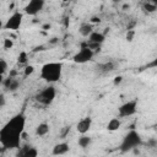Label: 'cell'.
Here are the masks:
<instances>
[{"mask_svg":"<svg viewBox=\"0 0 157 157\" xmlns=\"http://www.w3.org/2000/svg\"><path fill=\"white\" fill-rule=\"evenodd\" d=\"M69 131H70V126H65V129H64V131L61 132V137L64 139V137H65V136L67 135V132H69Z\"/></svg>","mask_w":157,"mask_h":157,"instance_id":"27","label":"cell"},{"mask_svg":"<svg viewBox=\"0 0 157 157\" xmlns=\"http://www.w3.org/2000/svg\"><path fill=\"white\" fill-rule=\"evenodd\" d=\"M1 85H2V87H4L6 91H9V92H15V91H17V90L20 88V81H18L16 77H12V76H10V75H9L7 77L2 78Z\"/></svg>","mask_w":157,"mask_h":157,"instance_id":"9","label":"cell"},{"mask_svg":"<svg viewBox=\"0 0 157 157\" xmlns=\"http://www.w3.org/2000/svg\"><path fill=\"white\" fill-rule=\"evenodd\" d=\"M120 126H121L120 119L119 118H112L107 124V130L108 131H117L120 129Z\"/></svg>","mask_w":157,"mask_h":157,"instance_id":"15","label":"cell"},{"mask_svg":"<svg viewBox=\"0 0 157 157\" xmlns=\"http://www.w3.org/2000/svg\"><path fill=\"white\" fill-rule=\"evenodd\" d=\"M22 20H23V13L20 11H16L6 20L2 28L7 31H17L22 25Z\"/></svg>","mask_w":157,"mask_h":157,"instance_id":"6","label":"cell"},{"mask_svg":"<svg viewBox=\"0 0 157 157\" xmlns=\"http://www.w3.org/2000/svg\"><path fill=\"white\" fill-rule=\"evenodd\" d=\"M86 44H87V47H88V48H91V49H92V50H93L94 53H96V52H99V50H101V44H98V43H92V42H87Z\"/></svg>","mask_w":157,"mask_h":157,"instance_id":"22","label":"cell"},{"mask_svg":"<svg viewBox=\"0 0 157 157\" xmlns=\"http://www.w3.org/2000/svg\"><path fill=\"white\" fill-rule=\"evenodd\" d=\"M26 117L22 113L13 115L0 130V144L6 148H18L21 144V136L25 131Z\"/></svg>","mask_w":157,"mask_h":157,"instance_id":"1","label":"cell"},{"mask_svg":"<svg viewBox=\"0 0 157 157\" xmlns=\"http://www.w3.org/2000/svg\"><path fill=\"white\" fill-rule=\"evenodd\" d=\"M123 9H124V10H126V9L129 10V9H130V5H129V4H125V5H123Z\"/></svg>","mask_w":157,"mask_h":157,"instance_id":"32","label":"cell"},{"mask_svg":"<svg viewBox=\"0 0 157 157\" xmlns=\"http://www.w3.org/2000/svg\"><path fill=\"white\" fill-rule=\"evenodd\" d=\"M93 55H94V52L91 48H88L87 44H82L81 49L72 56V60L76 64H85V63L92 60Z\"/></svg>","mask_w":157,"mask_h":157,"instance_id":"5","label":"cell"},{"mask_svg":"<svg viewBox=\"0 0 157 157\" xmlns=\"http://www.w3.org/2000/svg\"><path fill=\"white\" fill-rule=\"evenodd\" d=\"M91 142H92V139H91L88 135H86V134H81V136L78 137V141H77L78 146L82 147V148L88 147V146L91 145Z\"/></svg>","mask_w":157,"mask_h":157,"instance_id":"17","label":"cell"},{"mask_svg":"<svg viewBox=\"0 0 157 157\" xmlns=\"http://www.w3.org/2000/svg\"><path fill=\"white\" fill-rule=\"evenodd\" d=\"M37 156H38V150L32 145L20 146L16 153V157H37Z\"/></svg>","mask_w":157,"mask_h":157,"instance_id":"10","label":"cell"},{"mask_svg":"<svg viewBox=\"0 0 157 157\" xmlns=\"http://www.w3.org/2000/svg\"><path fill=\"white\" fill-rule=\"evenodd\" d=\"M17 60H18L20 64H26L27 63V53L26 52H21L18 58H17Z\"/></svg>","mask_w":157,"mask_h":157,"instance_id":"23","label":"cell"},{"mask_svg":"<svg viewBox=\"0 0 157 157\" xmlns=\"http://www.w3.org/2000/svg\"><path fill=\"white\" fill-rule=\"evenodd\" d=\"M44 5H45V1L44 0H29L27 2V5L25 6V12L27 15L36 16L37 13H39L43 10Z\"/></svg>","mask_w":157,"mask_h":157,"instance_id":"8","label":"cell"},{"mask_svg":"<svg viewBox=\"0 0 157 157\" xmlns=\"http://www.w3.org/2000/svg\"><path fill=\"white\" fill-rule=\"evenodd\" d=\"M115 69V64L113 61H108V63H104L102 65H99V70L102 72H110Z\"/></svg>","mask_w":157,"mask_h":157,"instance_id":"18","label":"cell"},{"mask_svg":"<svg viewBox=\"0 0 157 157\" xmlns=\"http://www.w3.org/2000/svg\"><path fill=\"white\" fill-rule=\"evenodd\" d=\"M156 130H157V124H156Z\"/></svg>","mask_w":157,"mask_h":157,"instance_id":"35","label":"cell"},{"mask_svg":"<svg viewBox=\"0 0 157 157\" xmlns=\"http://www.w3.org/2000/svg\"><path fill=\"white\" fill-rule=\"evenodd\" d=\"M16 75H17V71H16V70H11V71H10V76L16 77Z\"/></svg>","mask_w":157,"mask_h":157,"instance_id":"30","label":"cell"},{"mask_svg":"<svg viewBox=\"0 0 157 157\" xmlns=\"http://www.w3.org/2000/svg\"><path fill=\"white\" fill-rule=\"evenodd\" d=\"M150 2H152V4H155V5H157V0H148Z\"/></svg>","mask_w":157,"mask_h":157,"instance_id":"34","label":"cell"},{"mask_svg":"<svg viewBox=\"0 0 157 157\" xmlns=\"http://www.w3.org/2000/svg\"><path fill=\"white\" fill-rule=\"evenodd\" d=\"M13 47V42H12V39H10V38H5L4 39V49H11Z\"/></svg>","mask_w":157,"mask_h":157,"instance_id":"24","label":"cell"},{"mask_svg":"<svg viewBox=\"0 0 157 157\" xmlns=\"http://www.w3.org/2000/svg\"><path fill=\"white\" fill-rule=\"evenodd\" d=\"M132 36H134V32L131 31L130 33H128V34H126V39H128L129 42H131V40H132Z\"/></svg>","mask_w":157,"mask_h":157,"instance_id":"29","label":"cell"},{"mask_svg":"<svg viewBox=\"0 0 157 157\" xmlns=\"http://www.w3.org/2000/svg\"><path fill=\"white\" fill-rule=\"evenodd\" d=\"M33 72H34V66L27 65V66L25 67V70H23V76H25V77H28V76L32 75Z\"/></svg>","mask_w":157,"mask_h":157,"instance_id":"21","label":"cell"},{"mask_svg":"<svg viewBox=\"0 0 157 157\" xmlns=\"http://www.w3.org/2000/svg\"><path fill=\"white\" fill-rule=\"evenodd\" d=\"M63 74V64L61 63H47L40 69V77L49 82L54 83L61 78Z\"/></svg>","mask_w":157,"mask_h":157,"instance_id":"2","label":"cell"},{"mask_svg":"<svg viewBox=\"0 0 157 157\" xmlns=\"http://www.w3.org/2000/svg\"><path fill=\"white\" fill-rule=\"evenodd\" d=\"M69 150H70V146H69V144H67V142H59V144H56V145L53 147L52 153H53V155H55V156L65 155V153H67V152H69Z\"/></svg>","mask_w":157,"mask_h":157,"instance_id":"12","label":"cell"},{"mask_svg":"<svg viewBox=\"0 0 157 157\" xmlns=\"http://www.w3.org/2000/svg\"><path fill=\"white\" fill-rule=\"evenodd\" d=\"M91 125H92V118H91V117H85V118H82V119L77 123L76 130H77V132H80V134H86V132L90 131Z\"/></svg>","mask_w":157,"mask_h":157,"instance_id":"11","label":"cell"},{"mask_svg":"<svg viewBox=\"0 0 157 157\" xmlns=\"http://www.w3.org/2000/svg\"><path fill=\"white\" fill-rule=\"evenodd\" d=\"M49 132V124L47 123H40L36 128V135L37 136H45Z\"/></svg>","mask_w":157,"mask_h":157,"instance_id":"16","label":"cell"},{"mask_svg":"<svg viewBox=\"0 0 157 157\" xmlns=\"http://www.w3.org/2000/svg\"><path fill=\"white\" fill-rule=\"evenodd\" d=\"M142 144V140H141V136L137 131L135 130H130L123 139L119 148L121 152H129V151H132L134 148L139 147L140 145Z\"/></svg>","mask_w":157,"mask_h":157,"instance_id":"3","label":"cell"},{"mask_svg":"<svg viewBox=\"0 0 157 157\" xmlns=\"http://www.w3.org/2000/svg\"><path fill=\"white\" fill-rule=\"evenodd\" d=\"M137 110V101L132 99V101H128L125 103H123L119 108H118V114L120 118H126V117H131L136 113Z\"/></svg>","mask_w":157,"mask_h":157,"instance_id":"7","label":"cell"},{"mask_svg":"<svg viewBox=\"0 0 157 157\" xmlns=\"http://www.w3.org/2000/svg\"><path fill=\"white\" fill-rule=\"evenodd\" d=\"M58 42V38H52V40H50V43H56Z\"/></svg>","mask_w":157,"mask_h":157,"instance_id":"33","label":"cell"},{"mask_svg":"<svg viewBox=\"0 0 157 157\" xmlns=\"http://www.w3.org/2000/svg\"><path fill=\"white\" fill-rule=\"evenodd\" d=\"M5 103H6L5 94L4 93H0V108H4L5 107Z\"/></svg>","mask_w":157,"mask_h":157,"instance_id":"25","label":"cell"},{"mask_svg":"<svg viewBox=\"0 0 157 157\" xmlns=\"http://www.w3.org/2000/svg\"><path fill=\"white\" fill-rule=\"evenodd\" d=\"M91 23H99L101 22V18L99 17H97V16H93V17H91Z\"/></svg>","mask_w":157,"mask_h":157,"instance_id":"26","label":"cell"},{"mask_svg":"<svg viewBox=\"0 0 157 157\" xmlns=\"http://www.w3.org/2000/svg\"><path fill=\"white\" fill-rule=\"evenodd\" d=\"M93 32V27H92V23H82L80 27H78V33L82 36V37H90V34Z\"/></svg>","mask_w":157,"mask_h":157,"instance_id":"14","label":"cell"},{"mask_svg":"<svg viewBox=\"0 0 157 157\" xmlns=\"http://www.w3.org/2000/svg\"><path fill=\"white\" fill-rule=\"evenodd\" d=\"M56 97V90L54 86H47L44 87L42 91H39L37 94H36V101L43 105H49L53 103V101L55 99Z\"/></svg>","mask_w":157,"mask_h":157,"instance_id":"4","label":"cell"},{"mask_svg":"<svg viewBox=\"0 0 157 157\" xmlns=\"http://www.w3.org/2000/svg\"><path fill=\"white\" fill-rule=\"evenodd\" d=\"M144 10L147 11V12H150V13H152V12H155V11L157 10V5H155V4L150 2V1H147V2L144 4Z\"/></svg>","mask_w":157,"mask_h":157,"instance_id":"19","label":"cell"},{"mask_svg":"<svg viewBox=\"0 0 157 157\" xmlns=\"http://www.w3.org/2000/svg\"><path fill=\"white\" fill-rule=\"evenodd\" d=\"M104 39H105V36H104L103 33L96 32V31H93V32L90 34V37H88V42L98 43V44H102V43L104 42Z\"/></svg>","mask_w":157,"mask_h":157,"instance_id":"13","label":"cell"},{"mask_svg":"<svg viewBox=\"0 0 157 157\" xmlns=\"http://www.w3.org/2000/svg\"><path fill=\"white\" fill-rule=\"evenodd\" d=\"M121 81H123V77H121V76H117V77L114 78V85L117 86V85H119Z\"/></svg>","mask_w":157,"mask_h":157,"instance_id":"28","label":"cell"},{"mask_svg":"<svg viewBox=\"0 0 157 157\" xmlns=\"http://www.w3.org/2000/svg\"><path fill=\"white\" fill-rule=\"evenodd\" d=\"M150 66H155V67H157V56H156V59L150 64Z\"/></svg>","mask_w":157,"mask_h":157,"instance_id":"31","label":"cell"},{"mask_svg":"<svg viewBox=\"0 0 157 157\" xmlns=\"http://www.w3.org/2000/svg\"><path fill=\"white\" fill-rule=\"evenodd\" d=\"M7 69H9V65H7L6 60H5L4 58H1V59H0V74H1V76H4V75L6 74Z\"/></svg>","mask_w":157,"mask_h":157,"instance_id":"20","label":"cell"}]
</instances>
